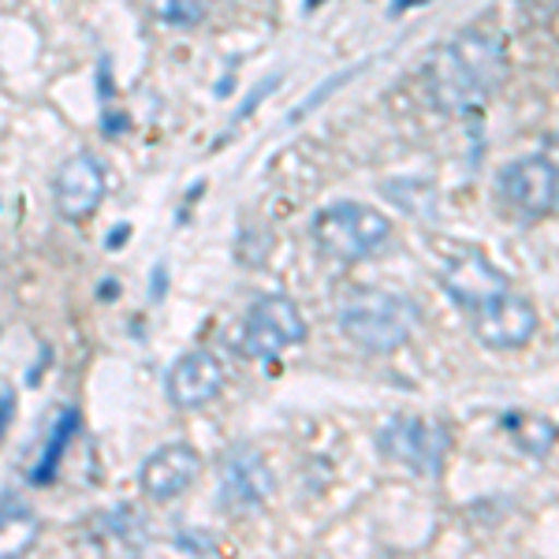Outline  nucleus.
<instances>
[{"label":"nucleus","mask_w":559,"mask_h":559,"mask_svg":"<svg viewBox=\"0 0 559 559\" xmlns=\"http://www.w3.org/2000/svg\"><path fill=\"white\" fill-rule=\"evenodd\" d=\"M508 79V49L492 31H463L444 41L426 64L432 108L448 116H474Z\"/></svg>","instance_id":"nucleus-1"},{"label":"nucleus","mask_w":559,"mask_h":559,"mask_svg":"<svg viewBox=\"0 0 559 559\" xmlns=\"http://www.w3.org/2000/svg\"><path fill=\"white\" fill-rule=\"evenodd\" d=\"M418 306L400 292H384V287H355L344 302H340V332L355 347L369 355H392L411 340L414 324H418Z\"/></svg>","instance_id":"nucleus-2"},{"label":"nucleus","mask_w":559,"mask_h":559,"mask_svg":"<svg viewBox=\"0 0 559 559\" xmlns=\"http://www.w3.org/2000/svg\"><path fill=\"white\" fill-rule=\"evenodd\" d=\"M310 231L324 258L355 265V261H366L384 247L392 236V224L381 210L366 202H332L313 216Z\"/></svg>","instance_id":"nucleus-3"},{"label":"nucleus","mask_w":559,"mask_h":559,"mask_svg":"<svg viewBox=\"0 0 559 559\" xmlns=\"http://www.w3.org/2000/svg\"><path fill=\"white\" fill-rule=\"evenodd\" d=\"M306 336H310V329H306L299 302L287 299V295H261L239 324L236 350L254 358V362H269L284 350L302 347Z\"/></svg>","instance_id":"nucleus-4"},{"label":"nucleus","mask_w":559,"mask_h":559,"mask_svg":"<svg viewBox=\"0 0 559 559\" xmlns=\"http://www.w3.org/2000/svg\"><path fill=\"white\" fill-rule=\"evenodd\" d=\"M377 452L392 463L407 466L418 477H440L444 459L452 452V432L444 421L429 418H392L377 432Z\"/></svg>","instance_id":"nucleus-5"},{"label":"nucleus","mask_w":559,"mask_h":559,"mask_svg":"<svg viewBox=\"0 0 559 559\" xmlns=\"http://www.w3.org/2000/svg\"><path fill=\"white\" fill-rule=\"evenodd\" d=\"M471 329L489 350H519L537 336V306L519 295L515 287H500L489 299H481L474 306Z\"/></svg>","instance_id":"nucleus-6"},{"label":"nucleus","mask_w":559,"mask_h":559,"mask_svg":"<svg viewBox=\"0 0 559 559\" xmlns=\"http://www.w3.org/2000/svg\"><path fill=\"white\" fill-rule=\"evenodd\" d=\"M496 191L522 216H548L559 210V173L545 153H526L500 168Z\"/></svg>","instance_id":"nucleus-7"},{"label":"nucleus","mask_w":559,"mask_h":559,"mask_svg":"<svg viewBox=\"0 0 559 559\" xmlns=\"http://www.w3.org/2000/svg\"><path fill=\"white\" fill-rule=\"evenodd\" d=\"M105 187H108V179H105L102 157H94L90 150L71 153L64 165L57 168V176H52V202H57V213L71 224L86 221V216H94L97 205H102Z\"/></svg>","instance_id":"nucleus-8"},{"label":"nucleus","mask_w":559,"mask_h":559,"mask_svg":"<svg viewBox=\"0 0 559 559\" xmlns=\"http://www.w3.org/2000/svg\"><path fill=\"white\" fill-rule=\"evenodd\" d=\"M273 496V471L254 448H231L221 463V508L228 515H254Z\"/></svg>","instance_id":"nucleus-9"},{"label":"nucleus","mask_w":559,"mask_h":559,"mask_svg":"<svg viewBox=\"0 0 559 559\" xmlns=\"http://www.w3.org/2000/svg\"><path fill=\"white\" fill-rule=\"evenodd\" d=\"M202 474V455L191 444H165L157 448L139 471V485L150 500L168 503L176 496H183Z\"/></svg>","instance_id":"nucleus-10"},{"label":"nucleus","mask_w":559,"mask_h":559,"mask_svg":"<svg viewBox=\"0 0 559 559\" xmlns=\"http://www.w3.org/2000/svg\"><path fill=\"white\" fill-rule=\"evenodd\" d=\"M165 392L179 411H198L205 403H213L224 392V366L216 362L210 350H191L168 369Z\"/></svg>","instance_id":"nucleus-11"},{"label":"nucleus","mask_w":559,"mask_h":559,"mask_svg":"<svg viewBox=\"0 0 559 559\" xmlns=\"http://www.w3.org/2000/svg\"><path fill=\"white\" fill-rule=\"evenodd\" d=\"M508 287V276L496 273V269L485 261L481 254H471V258H459L452 265V273L444 276V292L463 306V310H474L481 299H489L492 292Z\"/></svg>","instance_id":"nucleus-12"},{"label":"nucleus","mask_w":559,"mask_h":559,"mask_svg":"<svg viewBox=\"0 0 559 559\" xmlns=\"http://www.w3.org/2000/svg\"><path fill=\"white\" fill-rule=\"evenodd\" d=\"M79 426H83V418H79V411H75V407H64V411L57 414V418H52L49 432H45L41 452H38V459H34L31 471H26V477H31V485H49L52 477H57L60 459H64L68 444H71V437L79 432Z\"/></svg>","instance_id":"nucleus-13"},{"label":"nucleus","mask_w":559,"mask_h":559,"mask_svg":"<svg viewBox=\"0 0 559 559\" xmlns=\"http://www.w3.org/2000/svg\"><path fill=\"white\" fill-rule=\"evenodd\" d=\"M150 12L165 26H183L191 31L205 20V0H150Z\"/></svg>","instance_id":"nucleus-14"},{"label":"nucleus","mask_w":559,"mask_h":559,"mask_svg":"<svg viewBox=\"0 0 559 559\" xmlns=\"http://www.w3.org/2000/svg\"><path fill=\"white\" fill-rule=\"evenodd\" d=\"M355 71H362V68H350V71H344V75H336V79H332V83H324V86H318V90H313V94L306 97V105L299 108V112H292V120H299V116L313 112V108H318V105H321V102H324V97H329V94H336V90L344 86L347 79L355 75Z\"/></svg>","instance_id":"nucleus-15"},{"label":"nucleus","mask_w":559,"mask_h":559,"mask_svg":"<svg viewBox=\"0 0 559 559\" xmlns=\"http://www.w3.org/2000/svg\"><path fill=\"white\" fill-rule=\"evenodd\" d=\"M273 90H280V75L265 79V83H261V86H254V90H250V97H247V102L239 105V112H236V123H239V120H247V116L254 112V108H258L261 102H265V97L273 94Z\"/></svg>","instance_id":"nucleus-16"},{"label":"nucleus","mask_w":559,"mask_h":559,"mask_svg":"<svg viewBox=\"0 0 559 559\" xmlns=\"http://www.w3.org/2000/svg\"><path fill=\"white\" fill-rule=\"evenodd\" d=\"M12 414H15V395L12 392H0V437H4L8 421H12Z\"/></svg>","instance_id":"nucleus-17"},{"label":"nucleus","mask_w":559,"mask_h":559,"mask_svg":"<svg viewBox=\"0 0 559 559\" xmlns=\"http://www.w3.org/2000/svg\"><path fill=\"white\" fill-rule=\"evenodd\" d=\"M540 153H545V157L552 160V165H556V173H559V134H552V139H548L545 146H540Z\"/></svg>","instance_id":"nucleus-18"},{"label":"nucleus","mask_w":559,"mask_h":559,"mask_svg":"<svg viewBox=\"0 0 559 559\" xmlns=\"http://www.w3.org/2000/svg\"><path fill=\"white\" fill-rule=\"evenodd\" d=\"M153 299H165V265H157L153 273Z\"/></svg>","instance_id":"nucleus-19"}]
</instances>
